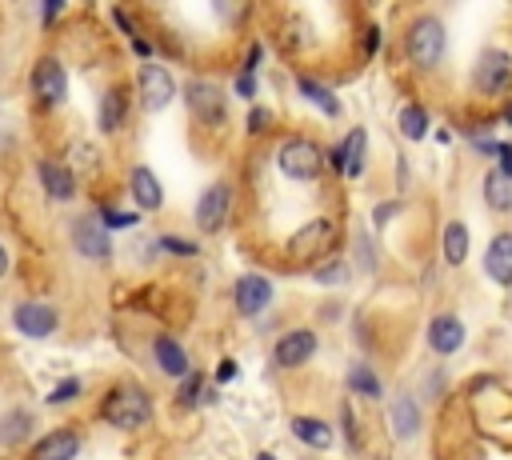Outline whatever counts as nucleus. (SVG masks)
I'll use <instances>...</instances> for the list:
<instances>
[{"label":"nucleus","mask_w":512,"mask_h":460,"mask_svg":"<svg viewBox=\"0 0 512 460\" xmlns=\"http://www.w3.org/2000/svg\"><path fill=\"white\" fill-rule=\"evenodd\" d=\"M484 272L500 288H512V232H496L484 248Z\"/></svg>","instance_id":"2eb2a0df"},{"label":"nucleus","mask_w":512,"mask_h":460,"mask_svg":"<svg viewBox=\"0 0 512 460\" xmlns=\"http://www.w3.org/2000/svg\"><path fill=\"white\" fill-rule=\"evenodd\" d=\"M364 156H368V132L364 128H352L344 136V144L328 152V168H336V172H344V176L356 180V176H364Z\"/></svg>","instance_id":"9d476101"},{"label":"nucleus","mask_w":512,"mask_h":460,"mask_svg":"<svg viewBox=\"0 0 512 460\" xmlns=\"http://www.w3.org/2000/svg\"><path fill=\"white\" fill-rule=\"evenodd\" d=\"M464 320L456 316V312H440V316H432V324H428V348L436 352V356H452V352H460V344H464Z\"/></svg>","instance_id":"ddd939ff"},{"label":"nucleus","mask_w":512,"mask_h":460,"mask_svg":"<svg viewBox=\"0 0 512 460\" xmlns=\"http://www.w3.org/2000/svg\"><path fill=\"white\" fill-rule=\"evenodd\" d=\"M388 420H392V432L400 440H412L420 432V404H416V396L412 392H400L392 400V408H388Z\"/></svg>","instance_id":"a211bd4d"},{"label":"nucleus","mask_w":512,"mask_h":460,"mask_svg":"<svg viewBox=\"0 0 512 460\" xmlns=\"http://www.w3.org/2000/svg\"><path fill=\"white\" fill-rule=\"evenodd\" d=\"M100 220H104V228H108V224H112V228H132V224H136L132 212H116V208H104Z\"/></svg>","instance_id":"473e14b6"},{"label":"nucleus","mask_w":512,"mask_h":460,"mask_svg":"<svg viewBox=\"0 0 512 460\" xmlns=\"http://www.w3.org/2000/svg\"><path fill=\"white\" fill-rule=\"evenodd\" d=\"M292 436L304 440L308 448H332V424L328 420H316V416H296L292 420Z\"/></svg>","instance_id":"393cba45"},{"label":"nucleus","mask_w":512,"mask_h":460,"mask_svg":"<svg viewBox=\"0 0 512 460\" xmlns=\"http://www.w3.org/2000/svg\"><path fill=\"white\" fill-rule=\"evenodd\" d=\"M184 104H188V112H192L204 128H220V124L228 120V96H224V88L212 84V80H188Z\"/></svg>","instance_id":"39448f33"},{"label":"nucleus","mask_w":512,"mask_h":460,"mask_svg":"<svg viewBox=\"0 0 512 460\" xmlns=\"http://www.w3.org/2000/svg\"><path fill=\"white\" fill-rule=\"evenodd\" d=\"M260 56H264V48H260V44H248V56H244V64H240V76H252V72L260 68Z\"/></svg>","instance_id":"f704fd0d"},{"label":"nucleus","mask_w":512,"mask_h":460,"mask_svg":"<svg viewBox=\"0 0 512 460\" xmlns=\"http://www.w3.org/2000/svg\"><path fill=\"white\" fill-rule=\"evenodd\" d=\"M472 144H476V152H484V156H496V152H500V144H496L488 132H472Z\"/></svg>","instance_id":"4c0bfd02"},{"label":"nucleus","mask_w":512,"mask_h":460,"mask_svg":"<svg viewBox=\"0 0 512 460\" xmlns=\"http://www.w3.org/2000/svg\"><path fill=\"white\" fill-rule=\"evenodd\" d=\"M136 92H140V104H144L148 112H160V108H168V100L176 96V80H172V72H168L164 64L148 60V64H140V72H136Z\"/></svg>","instance_id":"0eeeda50"},{"label":"nucleus","mask_w":512,"mask_h":460,"mask_svg":"<svg viewBox=\"0 0 512 460\" xmlns=\"http://www.w3.org/2000/svg\"><path fill=\"white\" fill-rule=\"evenodd\" d=\"M124 116H128V96L120 88H108L100 96V132H120L124 128Z\"/></svg>","instance_id":"b1692460"},{"label":"nucleus","mask_w":512,"mask_h":460,"mask_svg":"<svg viewBox=\"0 0 512 460\" xmlns=\"http://www.w3.org/2000/svg\"><path fill=\"white\" fill-rule=\"evenodd\" d=\"M40 184H44V192H48L52 200H68V196L76 192V176H72V168L56 164V160H40Z\"/></svg>","instance_id":"4be33fe9"},{"label":"nucleus","mask_w":512,"mask_h":460,"mask_svg":"<svg viewBox=\"0 0 512 460\" xmlns=\"http://www.w3.org/2000/svg\"><path fill=\"white\" fill-rule=\"evenodd\" d=\"M232 300H236V312L240 316H260L268 308V300H272V280L260 276V272H248V276L236 280Z\"/></svg>","instance_id":"9b49d317"},{"label":"nucleus","mask_w":512,"mask_h":460,"mask_svg":"<svg viewBox=\"0 0 512 460\" xmlns=\"http://www.w3.org/2000/svg\"><path fill=\"white\" fill-rule=\"evenodd\" d=\"M200 388H204V376H200V372L184 376V384H180V404H184V408L196 404V400H200Z\"/></svg>","instance_id":"2f4dec72"},{"label":"nucleus","mask_w":512,"mask_h":460,"mask_svg":"<svg viewBox=\"0 0 512 460\" xmlns=\"http://www.w3.org/2000/svg\"><path fill=\"white\" fill-rule=\"evenodd\" d=\"M68 156L76 160V168H80V172H92V168H96V160H100L92 144H72V152H68Z\"/></svg>","instance_id":"7c9ffc66"},{"label":"nucleus","mask_w":512,"mask_h":460,"mask_svg":"<svg viewBox=\"0 0 512 460\" xmlns=\"http://www.w3.org/2000/svg\"><path fill=\"white\" fill-rule=\"evenodd\" d=\"M472 84H476V92H484V96H500V92L512 84V52H504V48H484V52L476 56Z\"/></svg>","instance_id":"423d86ee"},{"label":"nucleus","mask_w":512,"mask_h":460,"mask_svg":"<svg viewBox=\"0 0 512 460\" xmlns=\"http://www.w3.org/2000/svg\"><path fill=\"white\" fill-rule=\"evenodd\" d=\"M376 40H380V32H376V28H368V40H364V48H368V56L376 52Z\"/></svg>","instance_id":"37998d69"},{"label":"nucleus","mask_w":512,"mask_h":460,"mask_svg":"<svg viewBox=\"0 0 512 460\" xmlns=\"http://www.w3.org/2000/svg\"><path fill=\"white\" fill-rule=\"evenodd\" d=\"M4 268H8V252L0 248V276H4Z\"/></svg>","instance_id":"a18cd8bd"},{"label":"nucleus","mask_w":512,"mask_h":460,"mask_svg":"<svg viewBox=\"0 0 512 460\" xmlns=\"http://www.w3.org/2000/svg\"><path fill=\"white\" fill-rule=\"evenodd\" d=\"M32 92L44 100V104H60L68 96V76H64V64L44 56L36 68H32Z\"/></svg>","instance_id":"f8f14e48"},{"label":"nucleus","mask_w":512,"mask_h":460,"mask_svg":"<svg viewBox=\"0 0 512 460\" xmlns=\"http://www.w3.org/2000/svg\"><path fill=\"white\" fill-rule=\"evenodd\" d=\"M76 392H80V380H76V376H68V380L48 396V404H60V400H68V396H76Z\"/></svg>","instance_id":"e433bc0d"},{"label":"nucleus","mask_w":512,"mask_h":460,"mask_svg":"<svg viewBox=\"0 0 512 460\" xmlns=\"http://www.w3.org/2000/svg\"><path fill=\"white\" fill-rule=\"evenodd\" d=\"M336 244H340V224L332 216H316V220L300 224L288 236V252L296 260H308V264H320V260L336 256Z\"/></svg>","instance_id":"7ed1b4c3"},{"label":"nucleus","mask_w":512,"mask_h":460,"mask_svg":"<svg viewBox=\"0 0 512 460\" xmlns=\"http://www.w3.org/2000/svg\"><path fill=\"white\" fill-rule=\"evenodd\" d=\"M496 160H500L496 168H500L504 176H512V144H500V152H496Z\"/></svg>","instance_id":"ea45409f"},{"label":"nucleus","mask_w":512,"mask_h":460,"mask_svg":"<svg viewBox=\"0 0 512 460\" xmlns=\"http://www.w3.org/2000/svg\"><path fill=\"white\" fill-rule=\"evenodd\" d=\"M440 252H444V264L448 268H460L468 260V224L464 220H448L444 232H440Z\"/></svg>","instance_id":"412c9836"},{"label":"nucleus","mask_w":512,"mask_h":460,"mask_svg":"<svg viewBox=\"0 0 512 460\" xmlns=\"http://www.w3.org/2000/svg\"><path fill=\"white\" fill-rule=\"evenodd\" d=\"M504 124H508V128H512V100H508V104H504Z\"/></svg>","instance_id":"c03bdc74"},{"label":"nucleus","mask_w":512,"mask_h":460,"mask_svg":"<svg viewBox=\"0 0 512 460\" xmlns=\"http://www.w3.org/2000/svg\"><path fill=\"white\" fill-rule=\"evenodd\" d=\"M28 432H32V412H24V408H16L0 420V444H20Z\"/></svg>","instance_id":"bb28decb"},{"label":"nucleus","mask_w":512,"mask_h":460,"mask_svg":"<svg viewBox=\"0 0 512 460\" xmlns=\"http://www.w3.org/2000/svg\"><path fill=\"white\" fill-rule=\"evenodd\" d=\"M296 88H300L316 108H324V116H340V104L332 100V92H328L324 84H316L312 76H300V80H296Z\"/></svg>","instance_id":"cd10ccee"},{"label":"nucleus","mask_w":512,"mask_h":460,"mask_svg":"<svg viewBox=\"0 0 512 460\" xmlns=\"http://www.w3.org/2000/svg\"><path fill=\"white\" fill-rule=\"evenodd\" d=\"M128 192H132V200H136L144 212H156V208L164 204V188H160V180L152 176V168H144V164H136V168L128 172Z\"/></svg>","instance_id":"f3484780"},{"label":"nucleus","mask_w":512,"mask_h":460,"mask_svg":"<svg viewBox=\"0 0 512 460\" xmlns=\"http://www.w3.org/2000/svg\"><path fill=\"white\" fill-rule=\"evenodd\" d=\"M348 388L352 392H360V396H384V388H380V380H376V372L368 368V364H352L348 368Z\"/></svg>","instance_id":"c756f323"},{"label":"nucleus","mask_w":512,"mask_h":460,"mask_svg":"<svg viewBox=\"0 0 512 460\" xmlns=\"http://www.w3.org/2000/svg\"><path fill=\"white\" fill-rule=\"evenodd\" d=\"M348 272H352V268H348L344 256H328V260L312 264V280H316V284H344Z\"/></svg>","instance_id":"c85d7f7f"},{"label":"nucleus","mask_w":512,"mask_h":460,"mask_svg":"<svg viewBox=\"0 0 512 460\" xmlns=\"http://www.w3.org/2000/svg\"><path fill=\"white\" fill-rule=\"evenodd\" d=\"M268 120H272L268 108H252L248 112V132H268Z\"/></svg>","instance_id":"c9c22d12"},{"label":"nucleus","mask_w":512,"mask_h":460,"mask_svg":"<svg viewBox=\"0 0 512 460\" xmlns=\"http://www.w3.org/2000/svg\"><path fill=\"white\" fill-rule=\"evenodd\" d=\"M236 92H240V96H252V92H256V80H252V76H236Z\"/></svg>","instance_id":"a19ab883"},{"label":"nucleus","mask_w":512,"mask_h":460,"mask_svg":"<svg viewBox=\"0 0 512 460\" xmlns=\"http://www.w3.org/2000/svg\"><path fill=\"white\" fill-rule=\"evenodd\" d=\"M256 460H276V456H272V452H260V456H256Z\"/></svg>","instance_id":"49530a36"},{"label":"nucleus","mask_w":512,"mask_h":460,"mask_svg":"<svg viewBox=\"0 0 512 460\" xmlns=\"http://www.w3.org/2000/svg\"><path fill=\"white\" fill-rule=\"evenodd\" d=\"M396 128H400V136L404 140H424L428 136V112H424V104H404L400 108V116H396Z\"/></svg>","instance_id":"a878e982"},{"label":"nucleus","mask_w":512,"mask_h":460,"mask_svg":"<svg viewBox=\"0 0 512 460\" xmlns=\"http://www.w3.org/2000/svg\"><path fill=\"white\" fill-rule=\"evenodd\" d=\"M404 56H408L412 68L432 72L444 56V24L436 16H416L404 32Z\"/></svg>","instance_id":"20e7f679"},{"label":"nucleus","mask_w":512,"mask_h":460,"mask_svg":"<svg viewBox=\"0 0 512 460\" xmlns=\"http://www.w3.org/2000/svg\"><path fill=\"white\" fill-rule=\"evenodd\" d=\"M100 416H104L112 428H120V432H136V428H144V424L152 420V400H148V392H144L140 384H116V388L104 396Z\"/></svg>","instance_id":"f257e3e1"},{"label":"nucleus","mask_w":512,"mask_h":460,"mask_svg":"<svg viewBox=\"0 0 512 460\" xmlns=\"http://www.w3.org/2000/svg\"><path fill=\"white\" fill-rule=\"evenodd\" d=\"M228 216H232V184L216 180V184H208V188L200 192V200H196V228L212 236V232H220V228L228 224Z\"/></svg>","instance_id":"6e6552de"},{"label":"nucleus","mask_w":512,"mask_h":460,"mask_svg":"<svg viewBox=\"0 0 512 460\" xmlns=\"http://www.w3.org/2000/svg\"><path fill=\"white\" fill-rule=\"evenodd\" d=\"M72 244L84 260H96V264H104L112 256V240H108V228L100 224V216H76L72 220Z\"/></svg>","instance_id":"1a4fd4ad"},{"label":"nucleus","mask_w":512,"mask_h":460,"mask_svg":"<svg viewBox=\"0 0 512 460\" xmlns=\"http://www.w3.org/2000/svg\"><path fill=\"white\" fill-rule=\"evenodd\" d=\"M232 376H236V364H232V360H224V364L216 368V380L224 384V380H232Z\"/></svg>","instance_id":"79ce46f5"},{"label":"nucleus","mask_w":512,"mask_h":460,"mask_svg":"<svg viewBox=\"0 0 512 460\" xmlns=\"http://www.w3.org/2000/svg\"><path fill=\"white\" fill-rule=\"evenodd\" d=\"M312 356H316V332H308V328H292L276 340V364L280 368H300Z\"/></svg>","instance_id":"4468645a"},{"label":"nucleus","mask_w":512,"mask_h":460,"mask_svg":"<svg viewBox=\"0 0 512 460\" xmlns=\"http://www.w3.org/2000/svg\"><path fill=\"white\" fill-rule=\"evenodd\" d=\"M12 320H16V328H20L24 336H52V332H56V324H60V320H56V308L36 304V300L16 304Z\"/></svg>","instance_id":"dca6fc26"},{"label":"nucleus","mask_w":512,"mask_h":460,"mask_svg":"<svg viewBox=\"0 0 512 460\" xmlns=\"http://www.w3.org/2000/svg\"><path fill=\"white\" fill-rule=\"evenodd\" d=\"M396 212H400V204H396V200H388V204H376V212H372L376 228H384V224H388V220H392Z\"/></svg>","instance_id":"58836bf2"},{"label":"nucleus","mask_w":512,"mask_h":460,"mask_svg":"<svg viewBox=\"0 0 512 460\" xmlns=\"http://www.w3.org/2000/svg\"><path fill=\"white\" fill-rule=\"evenodd\" d=\"M344 436H348V448L360 452V428H356V412L344 408Z\"/></svg>","instance_id":"72a5a7b5"},{"label":"nucleus","mask_w":512,"mask_h":460,"mask_svg":"<svg viewBox=\"0 0 512 460\" xmlns=\"http://www.w3.org/2000/svg\"><path fill=\"white\" fill-rule=\"evenodd\" d=\"M152 356H156V368L164 372V376H188V352L172 340V336H156L152 340Z\"/></svg>","instance_id":"aec40b11"},{"label":"nucleus","mask_w":512,"mask_h":460,"mask_svg":"<svg viewBox=\"0 0 512 460\" xmlns=\"http://www.w3.org/2000/svg\"><path fill=\"white\" fill-rule=\"evenodd\" d=\"M484 204L492 212H512V176H504L500 168L484 172Z\"/></svg>","instance_id":"5701e85b"},{"label":"nucleus","mask_w":512,"mask_h":460,"mask_svg":"<svg viewBox=\"0 0 512 460\" xmlns=\"http://www.w3.org/2000/svg\"><path fill=\"white\" fill-rule=\"evenodd\" d=\"M76 452H80V436L72 428H56L32 448V460H72Z\"/></svg>","instance_id":"6ab92c4d"},{"label":"nucleus","mask_w":512,"mask_h":460,"mask_svg":"<svg viewBox=\"0 0 512 460\" xmlns=\"http://www.w3.org/2000/svg\"><path fill=\"white\" fill-rule=\"evenodd\" d=\"M276 168H280L288 180L308 184V180H316V176L328 168V152H324L316 140H308V136H288V140L276 148Z\"/></svg>","instance_id":"f03ea898"}]
</instances>
